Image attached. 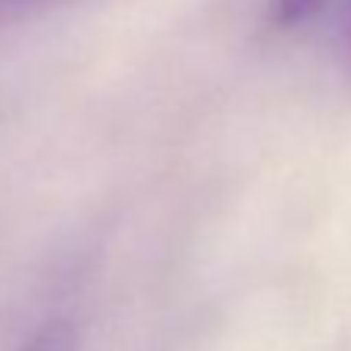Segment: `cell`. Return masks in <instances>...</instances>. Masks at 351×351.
<instances>
[{
  "label": "cell",
  "instance_id": "6da1fadb",
  "mask_svg": "<svg viewBox=\"0 0 351 351\" xmlns=\"http://www.w3.org/2000/svg\"><path fill=\"white\" fill-rule=\"evenodd\" d=\"M19 351H78V336H75L72 324L50 320L32 339H25V345Z\"/></svg>",
  "mask_w": 351,
  "mask_h": 351
},
{
  "label": "cell",
  "instance_id": "7a4b0ae2",
  "mask_svg": "<svg viewBox=\"0 0 351 351\" xmlns=\"http://www.w3.org/2000/svg\"><path fill=\"white\" fill-rule=\"evenodd\" d=\"M326 3L330 0H271V16L277 25L292 28V25H302V22L314 19Z\"/></svg>",
  "mask_w": 351,
  "mask_h": 351
},
{
  "label": "cell",
  "instance_id": "3957f363",
  "mask_svg": "<svg viewBox=\"0 0 351 351\" xmlns=\"http://www.w3.org/2000/svg\"><path fill=\"white\" fill-rule=\"evenodd\" d=\"M348 38H351V13H348Z\"/></svg>",
  "mask_w": 351,
  "mask_h": 351
}]
</instances>
